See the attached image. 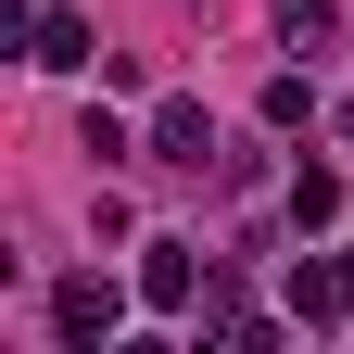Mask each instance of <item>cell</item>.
Returning <instances> with one entry per match:
<instances>
[{"label": "cell", "mask_w": 354, "mask_h": 354, "mask_svg": "<svg viewBox=\"0 0 354 354\" xmlns=\"http://www.w3.org/2000/svg\"><path fill=\"white\" fill-rule=\"evenodd\" d=\"M127 291H140V279H127ZM127 291L102 279V266H88V279H51V342H64V354H102V342L127 329Z\"/></svg>", "instance_id": "6da1fadb"}, {"label": "cell", "mask_w": 354, "mask_h": 354, "mask_svg": "<svg viewBox=\"0 0 354 354\" xmlns=\"http://www.w3.org/2000/svg\"><path fill=\"white\" fill-rule=\"evenodd\" d=\"M140 304L152 317H203V253L190 241H140Z\"/></svg>", "instance_id": "7a4b0ae2"}, {"label": "cell", "mask_w": 354, "mask_h": 354, "mask_svg": "<svg viewBox=\"0 0 354 354\" xmlns=\"http://www.w3.org/2000/svg\"><path fill=\"white\" fill-rule=\"evenodd\" d=\"M152 165H190V177H203V165H215V114H203V102H165V114H152Z\"/></svg>", "instance_id": "3957f363"}, {"label": "cell", "mask_w": 354, "mask_h": 354, "mask_svg": "<svg viewBox=\"0 0 354 354\" xmlns=\"http://www.w3.org/2000/svg\"><path fill=\"white\" fill-rule=\"evenodd\" d=\"M26 64H51V76H88V64H102L88 13H38V51H26Z\"/></svg>", "instance_id": "277c9868"}, {"label": "cell", "mask_w": 354, "mask_h": 354, "mask_svg": "<svg viewBox=\"0 0 354 354\" xmlns=\"http://www.w3.org/2000/svg\"><path fill=\"white\" fill-rule=\"evenodd\" d=\"M291 329H342V291H329V253H291Z\"/></svg>", "instance_id": "5b68a950"}, {"label": "cell", "mask_w": 354, "mask_h": 354, "mask_svg": "<svg viewBox=\"0 0 354 354\" xmlns=\"http://www.w3.org/2000/svg\"><path fill=\"white\" fill-rule=\"evenodd\" d=\"M279 38H291V51H329V38H342V0H279Z\"/></svg>", "instance_id": "8992f818"}, {"label": "cell", "mask_w": 354, "mask_h": 354, "mask_svg": "<svg viewBox=\"0 0 354 354\" xmlns=\"http://www.w3.org/2000/svg\"><path fill=\"white\" fill-rule=\"evenodd\" d=\"M329 215H342V177L304 165V177H291V228H329Z\"/></svg>", "instance_id": "52a82bcc"}, {"label": "cell", "mask_w": 354, "mask_h": 354, "mask_svg": "<svg viewBox=\"0 0 354 354\" xmlns=\"http://www.w3.org/2000/svg\"><path fill=\"white\" fill-rule=\"evenodd\" d=\"M329 291H342V329H354V253H329Z\"/></svg>", "instance_id": "ba28073f"}]
</instances>
